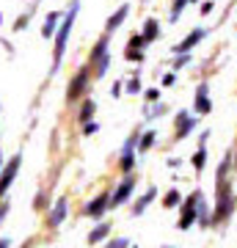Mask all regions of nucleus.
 I'll use <instances>...</instances> for the list:
<instances>
[{
    "label": "nucleus",
    "instance_id": "49530a36",
    "mask_svg": "<svg viewBox=\"0 0 237 248\" xmlns=\"http://www.w3.org/2000/svg\"><path fill=\"white\" fill-rule=\"evenodd\" d=\"M0 169H3V160H0Z\"/></svg>",
    "mask_w": 237,
    "mask_h": 248
},
{
    "label": "nucleus",
    "instance_id": "39448f33",
    "mask_svg": "<svg viewBox=\"0 0 237 248\" xmlns=\"http://www.w3.org/2000/svg\"><path fill=\"white\" fill-rule=\"evenodd\" d=\"M212 110V99H210V83L202 80L196 86V97H193V113L196 116H207Z\"/></svg>",
    "mask_w": 237,
    "mask_h": 248
},
{
    "label": "nucleus",
    "instance_id": "a878e982",
    "mask_svg": "<svg viewBox=\"0 0 237 248\" xmlns=\"http://www.w3.org/2000/svg\"><path fill=\"white\" fill-rule=\"evenodd\" d=\"M141 130H132L130 133V138H127V141H124V146H122V155H127V152H135L138 149V143H141Z\"/></svg>",
    "mask_w": 237,
    "mask_h": 248
},
{
    "label": "nucleus",
    "instance_id": "a19ab883",
    "mask_svg": "<svg viewBox=\"0 0 237 248\" xmlns=\"http://www.w3.org/2000/svg\"><path fill=\"white\" fill-rule=\"evenodd\" d=\"M6 213H9V204L3 202V204H0V221H3V218H6Z\"/></svg>",
    "mask_w": 237,
    "mask_h": 248
},
{
    "label": "nucleus",
    "instance_id": "473e14b6",
    "mask_svg": "<svg viewBox=\"0 0 237 248\" xmlns=\"http://www.w3.org/2000/svg\"><path fill=\"white\" fill-rule=\"evenodd\" d=\"M105 248H130V240H127V237H113Z\"/></svg>",
    "mask_w": 237,
    "mask_h": 248
},
{
    "label": "nucleus",
    "instance_id": "c03bdc74",
    "mask_svg": "<svg viewBox=\"0 0 237 248\" xmlns=\"http://www.w3.org/2000/svg\"><path fill=\"white\" fill-rule=\"evenodd\" d=\"M163 248H174V246H163Z\"/></svg>",
    "mask_w": 237,
    "mask_h": 248
},
{
    "label": "nucleus",
    "instance_id": "1a4fd4ad",
    "mask_svg": "<svg viewBox=\"0 0 237 248\" xmlns=\"http://www.w3.org/2000/svg\"><path fill=\"white\" fill-rule=\"evenodd\" d=\"M207 33H210L207 28H193V31H190V33L185 36V39L174 47V50H171V53H174V55H179V53H190V50H193V47L199 45V42H202V39H204Z\"/></svg>",
    "mask_w": 237,
    "mask_h": 248
},
{
    "label": "nucleus",
    "instance_id": "20e7f679",
    "mask_svg": "<svg viewBox=\"0 0 237 248\" xmlns=\"http://www.w3.org/2000/svg\"><path fill=\"white\" fill-rule=\"evenodd\" d=\"M196 124H199L196 113H190V110H179V113H176V119H174V138H176V141L188 138V135L196 130Z\"/></svg>",
    "mask_w": 237,
    "mask_h": 248
},
{
    "label": "nucleus",
    "instance_id": "8fccbe9b",
    "mask_svg": "<svg viewBox=\"0 0 237 248\" xmlns=\"http://www.w3.org/2000/svg\"><path fill=\"white\" fill-rule=\"evenodd\" d=\"M135 248H138V246H135Z\"/></svg>",
    "mask_w": 237,
    "mask_h": 248
},
{
    "label": "nucleus",
    "instance_id": "bb28decb",
    "mask_svg": "<svg viewBox=\"0 0 237 248\" xmlns=\"http://www.w3.org/2000/svg\"><path fill=\"white\" fill-rule=\"evenodd\" d=\"M119 169H122L124 174H132V171H135V152H127V155L119 157Z\"/></svg>",
    "mask_w": 237,
    "mask_h": 248
},
{
    "label": "nucleus",
    "instance_id": "393cba45",
    "mask_svg": "<svg viewBox=\"0 0 237 248\" xmlns=\"http://www.w3.org/2000/svg\"><path fill=\"white\" fill-rule=\"evenodd\" d=\"M168 113V105L166 102H155V105H146V119H160V116H166Z\"/></svg>",
    "mask_w": 237,
    "mask_h": 248
},
{
    "label": "nucleus",
    "instance_id": "cd10ccee",
    "mask_svg": "<svg viewBox=\"0 0 237 248\" xmlns=\"http://www.w3.org/2000/svg\"><path fill=\"white\" fill-rule=\"evenodd\" d=\"M124 91H127V94H132V97H135V94H141V91H143V86H141V75H132V78L124 83Z\"/></svg>",
    "mask_w": 237,
    "mask_h": 248
},
{
    "label": "nucleus",
    "instance_id": "4c0bfd02",
    "mask_svg": "<svg viewBox=\"0 0 237 248\" xmlns=\"http://www.w3.org/2000/svg\"><path fill=\"white\" fill-rule=\"evenodd\" d=\"M166 166H168V169H171V171H176V169H179V166H182V163H179V160H176V157H168V160H166Z\"/></svg>",
    "mask_w": 237,
    "mask_h": 248
},
{
    "label": "nucleus",
    "instance_id": "c85d7f7f",
    "mask_svg": "<svg viewBox=\"0 0 237 248\" xmlns=\"http://www.w3.org/2000/svg\"><path fill=\"white\" fill-rule=\"evenodd\" d=\"M143 47H149V42L143 39V33L130 36V42H127V50H143Z\"/></svg>",
    "mask_w": 237,
    "mask_h": 248
},
{
    "label": "nucleus",
    "instance_id": "6ab92c4d",
    "mask_svg": "<svg viewBox=\"0 0 237 248\" xmlns=\"http://www.w3.org/2000/svg\"><path fill=\"white\" fill-rule=\"evenodd\" d=\"M176 204H182V193H179V187H168V193L163 196V207L174 210Z\"/></svg>",
    "mask_w": 237,
    "mask_h": 248
},
{
    "label": "nucleus",
    "instance_id": "f257e3e1",
    "mask_svg": "<svg viewBox=\"0 0 237 248\" xmlns=\"http://www.w3.org/2000/svg\"><path fill=\"white\" fill-rule=\"evenodd\" d=\"M78 11H80V0H72L69 11L63 14L61 25H58V31L53 36V72L63 61V53H66V45H69V36H72V28H75V19H78Z\"/></svg>",
    "mask_w": 237,
    "mask_h": 248
},
{
    "label": "nucleus",
    "instance_id": "9b49d317",
    "mask_svg": "<svg viewBox=\"0 0 237 248\" xmlns=\"http://www.w3.org/2000/svg\"><path fill=\"white\" fill-rule=\"evenodd\" d=\"M130 17V3H122V6H119V9L113 11V14H111V17H108V22H105V33H116V31H119V28L124 25V19Z\"/></svg>",
    "mask_w": 237,
    "mask_h": 248
},
{
    "label": "nucleus",
    "instance_id": "ddd939ff",
    "mask_svg": "<svg viewBox=\"0 0 237 248\" xmlns=\"http://www.w3.org/2000/svg\"><path fill=\"white\" fill-rule=\"evenodd\" d=\"M155 199H158V187H149L146 193H141L138 199H135V204H132V215H143L146 213V207H149Z\"/></svg>",
    "mask_w": 237,
    "mask_h": 248
},
{
    "label": "nucleus",
    "instance_id": "f03ea898",
    "mask_svg": "<svg viewBox=\"0 0 237 248\" xmlns=\"http://www.w3.org/2000/svg\"><path fill=\"white\" fill-rule=\"evenodd\" d=\"M237 207V196L232 187V179H215V207H212V226L229 221Z\"/></svg>",
    "mask_w": 237,
    "mask_h": 248
},
{
    "label": "nucleus",
    "instance_id": "4468645a",
    "mask_svg": "<svg viewBox=\"0 0 237 248\" xmlns=\"http://www.w3.org/2000/svg\"><path fill=\"white\" fill-rule=\"evenodd\" d=\"M196 223L202 226V229H210L212 226V207L207 202H199V207H196Z\"/></svg>",
    "mask_w": 237,
    "mask_h": 248
},
{
    "label": "nucleus",
    "instance_id": "5701e85b",
    "mask_svg": "<svg viewBox=\"0 0 237 248\" xmlns=\"http://www.w3.org/2000/svg\"><path fill=\"white\" fill-rule=\"evenodd\" d=\"M179 223H176V229L179 232H185V229H190V226H193L196 223V210H179Z\"/></svg>",
    "mask_w": 237,
    "mask_h": 248
},
{
    "label": "nucleus",
    "instance_id": "0eeeda50",
    "mask_svg": "<svg viewBox=\"0 0 237 248\" xmlns=\"http://www.w3.org/2000/svg\"><path fill=\"white\" fill-rule=\"evenodd\" d=\"M132 190H135V174H127V177L116 185V193L111 196V210H116V207H122L127 199L132 196Z\"/></svg>",
    "mask_w": 237,
    "mask_h": 248
},
{
    "label": "nucleus",
    "instance_id": "c9c22d12",
    "mask_svg": "<svg viewBox=\"0 0 237 248\" xmlns=\"http://www.w3.org/2000/svg\"><path fill=\"white\" fill-rule=\"evenodd\" d=\"M174 83H176V69H171V72H166V75H163V86L168 89V86H174Z\"/></svg>",
    "mask_w": 237,
    "mask_h": 248
},
{
    "label": "nucleus",
    "instance_id": "aec40b11",
    "mask_svg": "<svg viewBox=\"0 0 237 248\" xmlns=\"http://www.w3.org/2000/svg\"><path fill=\"white\" fill-rule=\"evenodd\" d=\"M190 163H193V171H196V174H202V171L207 169V146H199Z\"/></svg>",
    "mask_w": 237,
    "mask_h": 248
},
{
    "label": "nucleus",
    "instance_id": "79ce46f5",
    "mask_svg": "<svg viewBox=\"0 0 237 248\" xmlns=\"http://www.w3.org/2000/svg\"><path fill=\"white\" fill-rule=\"evenodd\" d=\"M0 248H11V240L9 237H0Z\"/></svg>",
    "mask_w": 237,
    "mask_h": 248
},
{
    "label": "nucleus",
    "instance_id": "58836bf2",
    "mask_svg": "<svg viewBox=\"0 0 237 248\" xmlns=\"http://www.w3.org/2000/svg\"><path fill=\"white\" fill-rule=\"evenodd\" d=\"M44 199H47V193L42 190V193L36 196V210H44Z\"/></svg>",
    "mask_w": 237,
    "mask_h": 248
},
{
    "label": "nucleus",
    "instance_id": "2eb2a0df",
    "mask_svg": "<svg viewBox=\"0 0 237 248\" xmlns=\"http://www.w3.org/2000/svg\"><path fill=\"white\" fill-rule=\"evenodd\" d=\"M61 14L58 11H53V14H47V19H44V25H42V39H53L55 31H58V25H61Z\"/></svg>",
    "mask_w": 237,
    "mask_h": 248
},
{
    "label": "nucleus",
    "instance_id": "f8f14e48",
    "mask_svg": "<svg viewBox=\"0 0 237 248\" xmlns=\"http://www.w3.org/2000/svg\"><path fill=\"white\" fill-rule=\"evenodd\" d=\"M108 50H111V33L99 36V39H97V45L91 47V55H88V66H91V63H97L99 58H105V55H111Z\"/></svg>",
    "mask_w": 237,
    "mask_h": 248
},
{
    "label": "nucleus",
    "instance_id": "dca6fc26",
    "mask_svg": "<svg viewBox=\"0 0 237 248\" xmlns=\"http://www.w3.org/2000/svg\"><path fill=\"white\" fill-rule=\"evenodd\" d=\"M143 39L146 42H155V39H160V19L158 17H149L146 22H143Z\"/></svg>",
    "mask_w": 237,
    "mask_h": 248
},
{
    "label": "nucleus",
    "instance_id": "ea45409f",
    "mask_svg": "<svg viewBox=\"0 0 237 248\" xmlns=\"http://www.w3.org/2000/svg\"><path fill=\"white\" fill-rule=\"evenodd\" d=\"M207 138H210V130H202V135H199V146H204Z\"/></svg>",
    "mask_w": 237,
    "mask_h": 248
},
{
    "label": "nucleus",
    "instance_id": "a18cd8bd",
    "mask_svg": "<svg viewBox=\"0 0 237 248\" xmlns=\"http://www.w3.org/2000/svg\"><path fill=\"white\" fill-rule=\"evenodd\" d=\"M141 3H149V0H141Z\"/></svg>",
    "mask_w": 237,
    "mask_h": 248
},
{
    "label": "nucleus",
    "instance_id": "6e6552de",
    "mask_svg": "<svg viewBox=\"0 0 237 248\" xmlns=\"http://www.w3.org/2000/svg\"><path fill=\"white\" fill-rule=\"evenodd\" d=\"M108 210H111V193H99L97 199H91V202L86 204V210H83V213H86L91 221H99Z\"/></svg>",
    "mask_w": 237,
    "mask_h": 248
},
{
    "label": "nucleus",
    "instance_id": "c756f323",
    "mask_svg": "<svg viewBox=\"0 0 237 248\" xmlns=\"http://www.w3.org/2000/svg\"><path fill=\"white\" fill-rule=\"evenodd\" d=\"M31 17H33V9H31V11H25L22 17H17V22H14V33H22V28H28Z\"/></svg>",
    "mask_w": 237,
    "mask_h": 248
},
{
    "label": "nucleus",
    "instance_id": "72a5a7b5",
    "mask_svg": "<svg viewBox=\"0 0 237 248\" xmlns=\"http://www.w3.org/2000/svg\"><path fill=\"white\" fill-rule=\"evenodd\" d=\"M122 94H124V83H122V80H116L113 86H111V97H113V99H119Z\"/></svg>",
    "mask_w": 237,
    "mask_h": 248
},
{
    "label": "nucleus",
    "instance_id": "f704fd0d",
    "mask_svg": "<svg viewBox=\"0 0 237 248\" xmlns=\"http://www.w3.org/2000/svg\"><path fill=\"white\" fill-rule=\"evenodd\" d=\"M97 130H99L97 122H83V135H94Z\"/></svg>",
    "mask_w": 237,
    "mask_h": 248
},
{
    "label": "nucleus",
    "instance_id": "de8ad7c7",
    "mask_svg": "<svg viewBox=\"0 0 237 248\" xmlns=\"http://www.w3.org/2000/svg\"><path fill=\"white\" fill-rule=\"evenodd\" d=\"M0 22H3V14H0Z\"/></svg>",
    "mask_w": 237,
    "mask_h": 248
},
{
    "label": "nucleus",
    "instance_id": "37998d69",
    "mask_svg": "<svg viewBox=\"0 0 237 248\" xmlns=\"http://www.w3.org/2000/svg\"><path fill=\"white\" fill-rule=\"evenodd\" d=\"M235 171H237V143H235Z\"/></svg>",
    "mask_w": 237,
    "mask_h": 248
},
{
    "label": "nucleus",
    "instance_id": "2f4dec72",
    "mask_svg": "<svg viewBox=\"0 0 237 248\" xmlns=\"http://www.w3.org/2000/svg\"><path fill=\"white\" fill-rule=\"evenodd\" d=\"M160 89H146L143 91V99H146V105H155V102H160Z\"/></svg>",
    "mask_w": 237,
    "mask_h": 248
},
{
    "label": "nucleus",
    "instance_id": "a211bd4d",
    "mask_svg": "<svg viewBox=\"0 0 237 248\" xmlns=\"http://www.w3.org/2000/svg\"><path fill=\"white\" fill-rule=\"evenodd\" d=\"M108 234H111V223H99L94 232H88V246H97V243H102Z\"/></svg>",
    "mask_w": 237,
    "mask_h": 248
},
{
    "label": "nucleus",
    "instance_id": "7c9ffc66",
    "mask_svg": "<svg viewBox=\"0 0 237 248\" xmlns=\"http://www.w3.org/2000/svg\"><path fill=\"white\" fill-rule=\"evenodd\" d=\"M190 61H193V55H190V53H179V55H174V69H182V66H188Z\"/></svg>",
    "mask_w": 237,
    "mask_h": 248
},
{
    "label": "nucleus",
    "instance_id": "412c9836",
    "mask_svg": "<svg viewBox=\"0 0 237 248\" xmlns=\"http://www.w3.org/2000/svg\"><path fill=\"white\" fill-rule=\"evenodd\" d=\"M190 3H196V0H174V3H171V14H168V22H179V17H182L185 6H190Z\"/></svg>",
    "mask_w": 237,
    "mask_h": 248
},
{
    "label": "nucleus",
    "instance_id": "b1692460",
    "mask_svg": "<svg viewBox=\"0 0 237 248\" xmlns=\"http://www.w3.org/2000/svg\"><path fill=\"white\" fill-rule=\"evenodd\" d=\"M155 141H158V133L155 130H146V133L141 135V143H138V152L143 155V152H149L152 146H155Z\"/></svg>",
    "mask_w": 237,
    "mask_h": 248
},
{
    "label": "nucleus",
    "instance_id": "9d476101",
    "mask_svg": "<svg viewBox=\"0 0 237 248\" xmlns=\"http://www.w3.org/2000/svg\"><path fill=\"white\" fill-rule=\"evenodd\" d=\"M66 213H69V199L63 196V199L55 202V207L50 210V215H47V226H50V229H58L63 223V218H66Z\"/></svg>",
    "mask_w": 237,
    "mask_h": 248
},
{
    "label": "nucleus",
    "instance_id": "423d86ee",
    "mask_svg": "<svg viewBox=\"0 0 237 248\" xmlns=\"http://www.w3.org/2000/svg\"><path fill=\"white\" fill-rule=\"evenodd\" d=\"M19 163H22V155L17 152V155H14V157H11L9 163L3 166V169H0V196L6 193V190L11 187V182L17 179V174H19Z\"/></svg>",
    "mask_w": 237,
    "mask_h": 248
},
{
    "label": "nucleus",
    "instance_id": "4be33fe9",
    "mask_svg": "<svg viewBox=\"0 0 237 248\" xmlns=\"http://www.w3.org/2000/svg\"><path fill=\"white\" fill-rule=\"evenodd\" d=\"M202 199H204V193L199 190V187H196V190H193L190 196H185V199H182V204H179V210H196Z\"/></svg>",
    "mask_w": 237,
    "mask_h": 248
},
{
    "label": "nucleus",
    "instance_id": "7ed1b4c3",
    "mask_svg": "<svg viewBox=\"0 0 237 248\" xmlns=\"http://www.w3.org/2000/svg\"><path fill=\"white\" fill-rule=\"evenodd\" d=\"M88 83H91V66H80V69L72 75L69 86H66V102H69V105H75V102L86 94Z\"/></svg>",
    "mask_w": 237,
    "mask_h": 248
},
{
    "label": "nucleus",
    "instance_id": "09e8293b",
    "mask_svg": "<svg viewBox=\"0 0 237 248\" xmlns=\"http://www.w3.org/2000/svg\"><path fill=\"white\" fill-rule=\"evenodd\" d=\"M0 113H3V105H0Z\"/></svg>",
    "mask_w": 237,
    "mask_h": 248
},
{
    "label": "nucleus",
    "instance_id": "f3484780",
    "mask_svg": "<svg viewBox=\"0 0 237 248\" xmlns=\"http://www.w3.org/2000/svg\"><path fill=\"white\" fill-rule=\"evenodd\" d=\"M97 113V102L88 97V99H83V105H80V110H78V122L83 124V122H91V116Z\"/></svg>",
    "mask_w": 237,
    "mask_h": 248
},
{
    "label": "nucleus",
    "instance_id": "e433bc0d",
    "mask_svg": "<svg viewBox=\"0 0 237 248\" xmlns=\"http://www.w3.org/2000/svg\"><path fill=\"white\" fill-rule=\"evenodd\" d=\"M212 9H215V3H212V0H204V3H202V9H199V11H202L204 17H207V14H212Z\"/></svg>",
    "mask_w": 237,
    "mask_h": 248
}]
</instances>
